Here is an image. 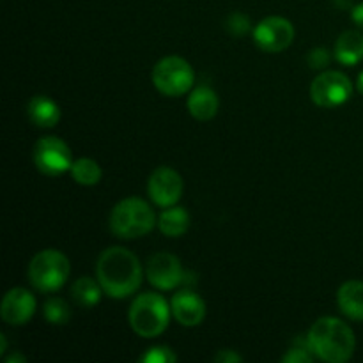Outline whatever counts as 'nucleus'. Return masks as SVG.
I'll list each match as a JSON object with an SVG mask.
<instances>
[{"label": "nucleus", "instance_id": "obj_22", "mask_svg": "<svg viewBox=\"0 0 363 363\" xmlns=\"http://www.w3.org/2000/svg\"><path fill=\"white\" fill-rule=\"evenodd\" d=\"M225 28L234 35V38H241V35L250 32L252 21L245 13H233L229 14V18H227Z\"/></svg>", "mask_w": 363, "mask_h": 363}, {"label": "nucleus", "instance_id": "obj_15", "mask_svg": "<svg viewBox=\"0 0 363 363\" xmlns=\"http://www.w3.org/2000/svg\"><path fill=\"white\" fill-rule=\"evenodd\" d=\"M27 117L34 126L53 128L60 121V108L52 98L45 94H38L28 101Z\"/></svg>", "mask_w": 363, "mask_h": 363}, {"label": "nucleus", "instance_id": "obj_1", "mask_svg": "<svg viewBox=\"0 0 363 363\" xmlns=\"http://www.w3.org/2000/svg\"><path fill=\"white\" fill-rule=\"evenodd\" d=\"M96 279L103 293L124 300L138 291L142 284V266L137 255L124 247H110L96 262Z\"/></svg>", "mask_w": 363, "mask_h": 363}, {"label": "nucleus", "instance_id": "obj_6", "mask_svg": "<svg viewBox=\"0 0 363 363\" xmlns=\"http://www.w3.org/2000/svg\"><path fill=\"white\" fill-rule=\"evenodd\" d=\"M152 85L163 96H183L194 87L195 71L186 59L177 55L163 57L152 67Z\"/></svg>", "mask_w": 363, "mask_h": 363}, {"label": "nucleus", "instance_id": "obj_25", "mask_svg": "<svg viewBox=\"0 0 363 363\" xmlns=\"http://www.w3.org/2000/svg\"><path fill=\"white\" fill-rule=\"evenodd\" d=\"M215 362L218 363H238V362H243V357L241 354H238L236 351L233 350H220L218 353L215 354V358H213Z\"/></svg>", "mask_w": 363, "mask_h": 363}, {"label": "nucleus", "instance_id": "obj_24", "mask_svg": "<svg viewBox=\"0 0 363 363\" xmlns=\"http://www.w3.org/2000/svg\"><path fill=\"white\" fill-rule=\"evenodd\" d=\"M307 62L312 69H325L332 62V53L326 48H314L308 52Z\"/></svg>", "mask_w": 363, "mask_h": 363}, {"label": "nucleus", "instance_id": "obj_23", "mask_svg": "<svg viewBox=\"0 0 363 363\" xmlns=\"http://www.w3.org/2000/svg\"><path fill=\"white\" fill-rule=\"evenodd\" d=\"M177 360L176 353L167 346L151 347L145 354H142L140 362L145 363H174Z\"/></svg>", "mask_w": 363, "mask_h": 363}, {"label": "nucleus", "instance_id": "obj_21", "mask_svg": "<svg viewBox=\"0 0 363 363\" xmlns=\"http://www.w3.org/2000/svg\"><path fill=\"white\" fill-rule=\"evenodd\" d=\"M45 319L50 323V325H66L71 319V308L62 298H50L45 303Z\"/></svg>", "mask_w": 363, "mask_h": 363}, {"label": "nucleus", "instance_id": "obj_14", "mask_svg": "<svg viewBox=\"0 0 363 363\" xmlns=\"http://www.w3.org/2000/svg\"><path fill=\"white\" fill-rule=\"evenodd\" d=\"M337 305L346 318L363 321V282L347 280L337 291Z\"/></svg>", "mask_w": 363, "mask_h": 363}, {"label": "nucleus", "instance_id": "obj_27", "mask_svg": "<svg viewBox=\"0 0 363 363\" xmlns=\"http://www.w3.org/2000/svg\"><path fill=\"white\" fill-rule=\"evenodd\" d=\"M13 362H20V363H23L25 362V357L23 354H11V357H7L6 358V363H13Z\"/></svg>", "mask_w": 363, "mask_h": 363}, {"label": "nucleus", "instance_id": "obj_4", "mask_svg": "<svg viewBox=\"0 0 363 363\" xmlns=\"http://www.w3.org/2000/svg\"><path fill=\"white\" fill-rule=\"evenodd\" d=\"M172 311L170 305L162 294L142 293L133 300L130 307V325L137 335L144 339L162 335L169 326V319Z\"/></svg>", "mask_w": 363, "mask_h": 363}, {"label": "nucleus", "instance_id": "obj_2", "mask_svg": "<svg viewBox=\"0 0 363 363\" xmlns=\"http://www.w3.org/2000/svg\"><path fill=\"white\" fill-rule=\"evenodd\" d=\"M308 346L314 357L328 363L350 360L357 347V339L350 326L339 318H319L307 333Z\"/></svg>", "mask_w": 363, "mask_h": 363}, {"label": "nucleus", "instance_id": "obj_8", "mask_svg": "<svg viewBox=\"0 0 363 363\" xmlns=\"http://www.w3.org/2000/svg\"><path fill=\"white\" fill-rule=\"evenodd\" d=\"M34 163L39 172L46 176H60L71 170L73 155L62 138L43 137L34 145Z\"/></svg>", "mask_w": 363, "mask_h": 363}, {"label": "nucleus", "instance_id": "obj_9", "mask_svg": "<svg viewBox=\"0 0 363 363\" xmlns=\"http://www.w3.org/2000/svg\"><path fill=\"white\" fill-rule=\"evenodd\" d=\"M294 39V27L287 18L268 16L254 28V41L262 52L279 53L289 48Z\"/></svg>", "mask_w": 363, "mask_h": 363}, {"label": "nucleus", "instance_id": "obj_10", "mask_svg": "<svg viewBox=\"0 0 363 363\" xmlns=\"http://www.w3.org/2000/svg\"><path fill=\"white\" fill-rule=\"evenodd\" d=\"M183 177L172 167H158L152 170L147 183V191L151 201L160 208H170L183 197Z\"/></svg>", "mask_w": 363, "mask_h": 363}, {"label": "nucleus", "instance_id": "obj_13", "mask_svg": "<svg viewBox=\"0 0 363 363\" xmlns=\"http://www.w3.org/2000/svg\"><path fill=\"white\" fill-rule=\"evenodd\" d=\"M170 311H172L174 319L188 328L199 326L206 318L204 300L190 289H183L174 294L170 300Z\"/></svg>", "mask_w": 363, "mask_h": 363}, {"label": "nucleus", "instance_id": "obj_12", "mask_svg": "<svg viewBox=\"0 0 363 363\" xmlns=\"http://www.w3.org/2000/svg\"><path fill=\"white\" fill-rule=\"evenodd\" d=\"M35 312V298L23 287L9 289L0 305V315L7 325L21 326L32 319Z\"/></svg>", "mask_w": 363, "mask_h": 363}, {"label": "nucleus", "instance_id": "obj_18", "mask_svg": "<svg viewBox=\"0 0 363 363\" xmlns=\"http://www.w3.org/2000/svg\"><path fill=\"white\" fill-rule=\"evenodd\" d=\"M158 227L169 238L183 236L190 229V213L177 204L163 208L158 216Z\"/></svg>", "mask_w": 363, "mask_h": 363}, {"label": "nucleus", "instance_id": "obj_16", "mask_svg": "<svg viewBox=\"0 0 363 363\" xmlns=\"http://www.w3.org/2000/svg\"><path fill=\"white\" fill-rule=\"evenodd\" d=\"M186 105L191 117H195L197 121H211L218 112L220 101L213 89L201 85L190 92Z\"/></svg>", "mask_w": 363, "mask_h": 363}, {"label": "nucleus", "instance_id": "obj_7", "mask_svg": "<svg viewBox=\"0 0 363 363\" xmlns=\"http://www.w3.org/2000/svg\"><path fill=\"white\" fill-rule=\"evenodd\" d=\"M353 94V82L340 71L326 69L311 85V98L321 108L344 105Z\"/></svg>", "mask_w": 363, "mask_h": 363}, {"label": "nucleus", "instance_id": "obj_3", "mask_svg": "<svg viewBox=\"0 0 363 363\" xmlns=\"http://www.w3.org/2000/svg\"><path fill=\"white\" fill-rule=\"evenodd\" d=\"M158 223L155 211L145 201L138 197L123 199L110 213V230L123 240H135L151 233Z\"/></svg>", "mask_w": 363, "mask_h": 363}, {"label": "nucleus", "instance_id": "obj_30", "mask_svg": "<svg viewBox=\"0 0 363 363\" xmlns=\"http://www.w3.org/2000/svg\"><path fill=\"white\" fill-rule=\"evenodd\" d=\"M333 2H335L339 7H342V9H346V7L351 6V0H333Z\"/></svg>", "mask_w": 363, "mask_h": 363}, {"label": "nucleus", "instance_id": "obj_17", "mask_svg": "<svg viewBox=\"0 0 363 363\" xmlns=\"http://www.w3.org/2000/svg\"><path fill=\"white\" fill-rule=\"evenodd\" d=\"M333 57L344 66H354L363 60V34L358 30H346L339 35L333 48Z\"/></svg>", "mask_w": 363, "mask_h": 363}, {"label": "nucleus", "instance_id": "obj_11", "mask_svg": "<svg viewBox=\"0 0 363 363\" xmlns=\"http://www.w3.org/2000/svg\"><path fill=\"white\" fill-rule=\"evenodd\" d=\"M145 275L151 286L160 291L176 289L184 282V272L181 261L169 252H158L147 261Z\"/></svg>", "mask_w": 363, "mask_h": 363}, {"label": "nucleus", "instance_id": "obj_19", "mask_svg": "<svg viewBox=\"0 0 363 363\" xmlns=\"http://www.w3.org/2000/svg\"><path fill=\"white\" fill-rule=\"evenodd\" d=\"M101 284L98 282V279L94 280L91 277H80L71 286V296L77 301V305L84 308H92L98 305V301L101 300Z\"/></svg>", "mask_w": 363, "mask_h": 363}, {"label": "nucleus", "instance_id": "obj_26", "mask_svg": "<svg viewBox=\"0 0 363 363\" xmlns=\"http://www.w3.org/2000/svg\"><path fill=\"white\" fill-rule=\"evenodd\" d=\"M351 18H353V21L358 25V27L363 28V2L357 4V6L351 9Z\"/></svg>", "mask_w": 363, "mask_h": 363}, {"label": "nucleus", "instance_id": "obj_5", "mask_svg": "<svg viewBox=\"0 0 363 363\" xmlns=\"http://www.w3.org/2000/svg\"><path fill=\"white\" fill-rule=\"evenodd\" d=\"M71 273L69 259L59 250H41L28 264V280L41 293L59 291L67 282Z\"/></svg>", "mask_w": 363, "mask_h": 363}, {"label": "nucleus", "instance_id": "obj_28", "mask_svg": "<svg viewBox=\"0 0 363 363\" xmlns=\"http://www.w3.org/2000/svg\"><path fill=\"white\" fill-rule=\"evenodd\" d=\"M7 351V339L4 333H0V354H4Z\"/></svg>", "mask_w": 363, "mask_h": 363}, {"label": "nucleus", "instance_id": "obj_20", "mask_svg": "<svg viewBox=\"0 0 363 363\" xmlns=\"http://www.w3.org/2000/svg\"><path fill=\"white\" fill-rule=\"evenodd\" d=\"M71 177L82 186H94L101 181V167L92 158H78L71 165Z\"/></svg>", "mask_w": 363, "mask_h": 363}, {"label": "nucleus", "instance_id": "obj_29", "mask_svg": "<svg viewBox=\"0 0 363 363\" xmlns=\"http://www.w3.org/2000/svg\"><path fill=\"white\" fill-rule=\"evenodd\" d=\"M357 89L360 94H363V71L360 74H358V80H357Z\"/></svg>", "mask_w": 363, "mask_h": 363}]
</instances>
